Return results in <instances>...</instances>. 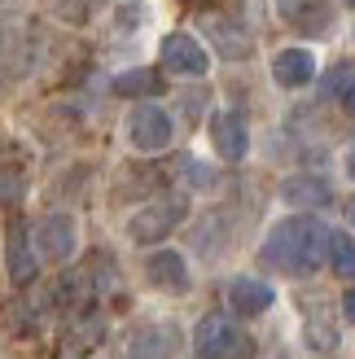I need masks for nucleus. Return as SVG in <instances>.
<instances>
[{
	"label": "nucleus",
	"mask_w": 355,
	"mask_h": 359,
	"mask_svg": "<svg viewBox=\"0 0 355 359\" xmlns=\"http://www.w3.org/2000/svg\"><path fill=\"white\" fill-rule=\"evenodd\" d=\"M272 79L281 88H307L316 79V53H307V48H281L272 57Z\"/></svg>",
	"instance_id": "11"
},
{
	"label": "nucleus",
	"mask_w": 355,
	"mask_h": 359,
	"mask_svg": "<svg viewBox=\"0 0 355 359\" xmlns=\"http://www.w3.org/2000/svg\"><path fill=\"white\" fill-rule=\"evenodd\" d=\"M272 285L259 280V276H237L233 285H228V307H233L237 316H263L272 307Z\"/></svg>",
	"instance_id": "12"
},
{
	"label": "nucleus",
	"mask_w": 355,
	"mask_h": 359,
	"mask_svg": "<svg viewBox=\"0 0 355 359\" xmlns=\"http://www.w3.org/2000/svg\"><path fill=\"white\" fill-rule=\"evenodd\" d=\"M18 53H22V44H18V35L0 27V79H9V75H18V70H27V62L18 57Z\"/></svg>",
	"instance_id": "18"
},
{
	"label": "nucleus",
	"mask_w": 355,
	"mask_h": 359,
	"mask_svg": "<svg viewBox=\"0 0 355 359\" xmlns=\"http://www.w3.org/2000/svg\"><path fill=\"white\" fill-rule=\"evenodd\" d=\"M342 105H347V110H351V114H355V83H351V88H347V97H342Z\"/></svg>",
	"instance_id": "24"
},
{
	"label": "nucleus",
	"mask_w": 355,
	"mask_h": 359,
	"mask_svg": "<svg viewBox=\"0 0 355 359\" xmlns=\"http://www.w3.org/2000/svg\"><path fill=\"white\" fill-rule=\"evenodd\" d=\"M145 276H149L154 290H167V294L189 290V263H185V255H175V250H154L145 259Z\"/></svg>",
	"instance_id": "8"
},
{
	"label": "nucleus",
	"mask_w": 355,
	"mask_h": 359,
	"mask_svg": "<svg viewBox=\"0 0 355 359\" xmlns=\"http://www.w3.org/2000/svg\"><path fill=\"white\" fill-rule=\"evenodd\" d=\"M281 13L290 27H303L312 35L329 31V0H281Z\"/></svg>",
	"instance_id": "14"
},
{
	"label": "nucleus",
	"mask_w": 355,
	"mask_h": 359,
	"mask_svg": "<svg viewBox=\"0 0 355 359\" xmlns=\"http://www.w3.org/2000/svg\"><path fill=\"white\" fill-rule=\"evenodd\" d=\"M185 175H189L198 189H215V171L202 167V163H193V158H185Z\"/></svg>",
	"instance_id": "22"
},
{
	"label": "nucleus",
	"mask_w": 355,
	"mask_h": 359,
	"mask_svg": "<svg viewBox=\"0 0 355 359\" xmlns=\"http://www.w3.org/2000/svg\"><path fill=\"white\" fill-rule=\"evenodd\" d=\"M329 263L338 276H355V241L347 232H329Z\"/></svg>",
	"instance_id": "17"
},
{
	"label": "nucleus",
	"mask_w": 355,
	"mask_h": 359,
	"mask_svg": "<svg viewBox=\"0 0 355 359\" xmlns=\"http://www.w3.org/2000/svg\"><path fill=\"white\" fill-rule=\"evenodd\" d=\"M171 136H175V128H171V114L163 110V105H136V110L128 114V140L140 149V154H163L167 145H171Z\"/></svg>",
	"instance_id": "4"
},
{
	"label": "nucleus",
	"mask_w": 355,
	"mask_h": 359,
	"mask_svg": "<svg viewBox=\"0 0 355 359\" xmlns=\"http://www.w3.org/2000/svg\"><path fill=\"white\" fill-rule=\"evenodd\" d=\"M347 5H351V9H355V0H347Z\"/></svg>",
	"instance_id": "27"
},
{
	"label": "nucleus",
	"mask_w": 355,
	"mask_h": 359,
	"mask_svg": "<svg viewBox=\"0 0 355 359\" xmlns=\"http://www.w3.org/2000/svg\"><path fill=\"white\" fill-rule=\"evenodd\" d=\"M53 5H58V13L66 18V22H88L93 9H101L105 0H53Z\"/></svg>",
	"instance_id": "19"
},
{
	"label": "nucleus",
	"mask_w": 355,
	"mask_h": 359,
	"mask_svg": "<svg viewBox=\"0 0 355 359\" xmlns=\"http://www.w3.org/2000/svg\"><path fill=\"white\" fill-rule=\"evenodd\" d=\"M0 5H5V0H0Z\"/></svg>",
	"instance_id": "28"
},
{
	"label": "nucleus",
	"mask_w": 355,
	"mask_h": 359,
	"mask_svg": "<svg viewBox=\"0 0 355 359\" xmlns=\"http://www.w3.org/2000/svg\"><path fill=\"white\" fill-rule=\"evenodd\" d=\"M342 311H347V320H351V325H355V290L342 298Z\"/></svg>",
	"instance_id": "23"
},
{
	"label": "nucleus",
	"mask_w": 355,
	"mask_h": 359,
	"mask_svg": "<svg viewBox=\"0 0 355 359\" xmlns=\"http://www.w3.org/2000/svg\"><path fill=\"white\" fill-rule=\"evenodd\" d=\"M175 351H180V329L175 325H145L128 342V359H171Z\"/></svg>",
	"instance_id": "7"
},
{
	"label": "nucleus",
	"mask_w": 355,
	"mask_h": 359,
	"mask_svg": "<svg viewBox=\"0 0 355 359\" xmlns=\"http://www.w3.org/2000/svg\"><path fill=\"white\" fill-rule=\"evenodd\" d=\"M351 83H355V66L342 62V66H333V70H329L325 93H329V97H347V88H351Z\"/></svg>",
	"instance_id": "20"
},
{
	"label": "nucleus",
	"mask_w": 355,
	"mask_h": 359,
	"mask_svg": "<svg viewBox=\"0 0 355 359\" xmlns=\"http://www.w3.org/2000/svg\"><path fill=\"white\" fill-rule=\"evenodd\" d=\"M281 197H286L290 206H329V184L321 175H290L286 184H281Z\"/></svg>",
	"instance_id": "15"
},
{
	"label": "nucleus",
	"mask_w": 355,
	"mask_h": 359,
	"mask_svg": "<svg viewBox=\"0 0 355 359\" xmlns=\"http://www.w3.org/2000/svg\"><path fill=\"white\" fill-rule=\"evenodd\" d=\"M259 259L281 276H312L329 259V228L312 215H290V219L272 224Z\"/></svg>",
	"instance_id": "1"
},
{
	"label": "nucleus",
	"mask_w": 355,
	"mask_h": 359,
	"mask_svg": "<svg viewBox=\"0 0 355 359\" xmlns=\"http://www.w3.org/2000/svg\"><path fill=\"white\" fill-rule=\"evenodd\" d=\"M193 351L198 359H237L246 355V333L228 316H206L193 333Z\"/></svg>",
	"instance_id": "3"
},
{
	"label": "nucleus",
	"mask_w": 355,
	"mask_h": 359,
	"mask_svg": "<svg viewBox=\"0 0 355 359\" xmlns=\"http://www.w3.org/2000/svg\"><path fill=\"white\" fill-rule=\"evenodd\" d=\"M210 145L224 163H241L246 149H250V132H246V123L237 114H215L210 118Z\"/></svg>",
	"instance_id": "9"
},
{
	"label": "nucleus",
	"mask_w": 355,
	"mask_h": 359,
	"mask_svg": "<svg viewBox=\"0 0 355 359\" xmlns=\"http://www.w3.org/2000/svg\"><path fill=\"white\" fill-rule=\"evenodd\" d=\"M35 255L48 259V263H66L75 255V219L70 215H44L40 224H35Z\"/></svg>",
	"instance_id": "5"
},
{
	"label": "nucleus",
	"mask_w": 355,
	"mask_h": 359,
	"mask_svg": "<svg viewBox=\"0 0 355 359\" xmlns=\"http://www.w3.org/2000/svg\"><path fill=\"white\" fill-rule=\"evenodd\" d=\"M163 66L175 70V75H206L210 66V53L198 35H185V31H171L163 40Z\"/></svg>",
	"instance_id": "6"
},
{
	"label": "nucleus",
	"mask_w": 355,
	"mask_h": 359,
	"mask_svg": "<svg viewBox=\"0 0 355 359\" xmlns=\"http://www.w3.org/2000/svg\"><path fill=\"white\" fill-rule=\"evenodd\" d=\"M351 224H355V202H351Z\"/></svg>",
	"instance_id": "26"
},
{
	"label": "nucleus",
	"mask_w": 355,
	"mask_h": 359,
	"mask_svg": "<svg viewBox=\"0 0 355 359\" xmlns=\"http://www.w3.org/2000/svg\"><path fill=\"white\" fill-rule=\"evenodd\" d=\"M158 75L149 66H140V70H123V75H114V93L119 97H149V93H158Z\"/></svg>",
	"instance_id": "16"
},
{
	"label": "nucleus",
	"mask_w": 355,
	"mask_h": 359,
	"mask_svg": "<svg viewBox=\"0 0 355 359\" xmlns=\"http://www.w3.org/2000/svg\"><path fill=\"white\" fill-rule=\"evenodd\" d=\"M206 35H210V44H215L224 57H237V62H246L255 53V40H250V31H246L241 22H228V18H220V13H210L206 18Z\"/></svg>",
	"instance_id": "10"
},
{
	"label": "nucleus",
	"mask_w": 355,
	"mask_h": 359,
	"mask_svg": "<svg viewBox=\"0 0 355 359\" xmlns=\"http://www.w3.org/2000/svg\"><path fill=\"white\" fill-rule=\"evenodd\" d=\"M5 259H9V276L13 285H27L35 276V250H31V237H27V224H9V241H5Z\"/></svg>",
	"instance_id": "13"
},
{
	"label": "nucleus",
	"mask_w": 355,
	"mask_h": 359,
	"mask_svg": "<svg viewBox=\"0 0 355 359\" xmlns=\"http://www.w3.org/2000/svg\"><path fill=\"white\" fill-rule=\"evenodd\" d=\"M185 215H189V197H185V193L154 197L149 206H140L132 219H128V237H132L136 245H154V241L171 237V232L185 224Z\"/></svg>",
	"instance_id": "2"
},
{
	"label": "nucleus",
	"mask_w": 355,
	"mask_h": 359,
	"mask_svg": "<svg viewBox=\"0 0 355 359\" xmlns=\"http://www.w3.org/2000/svg\"><path fill=\"white\" fill-rule=\"evenodd\" d=\"M307 342H312V351H333V346H338V333H333L329 325H321V320H312V325H307Z\"/></svg>",
	"instance_id": "21"
},
{
	"label": "nucleus",
	"mask_w": 355,
	"mask_h": 359,
	"mask_svg": "<svg viewBox=\"0 0 355 359\" xmlns=\"http://www.w3.org/2000/svg\"><path fill=\"white\" fill-rule=\"evenodd\" d=\"M347 171H351V180H355V149H351V158H347Z\"/></svg>",
	"instance_id": "25"
}]
</instances>
